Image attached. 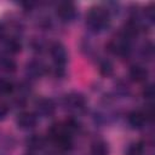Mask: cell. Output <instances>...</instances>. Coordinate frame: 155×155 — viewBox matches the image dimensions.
Masks as SVG:
<instances>
[{
    "label": "cell",
    "instance_id": "6da1fadb",
    "mask_svg": "<svg viewBox=\"0 0 155 155\" xmlns=\"http://www.w3.org/2000/svg\"><path fill=\"white\" fill-rule=\"evenodd\" d=\"M57 13L62 17V18H70L74 15V6L70 2H63L58 6Z\"/></svg>",
    "mask_w": 155,
    "mask_h": 155
},
{
    "label": "cell",
    "instance_id": "7a4b0ae2",
    "mask_svg": "<svg viewBox=\"0 0 155 155\" xmlns=\"http://www.w3.org/2000/svg\"><path fill=\"white\" fill-rule=\"evenodd\" d=\"M34 122H35V119L31 114H22L18 119V124L22 125L23 127L31 126V125H34Z\"/></svg>",
    "mask_w": 155,
    "mask_h": 155
},
{
    "label": "cell",
    "instance_id": "3957f363",
    "mask_svg": "<svg viewBox=\"0 0 155 155\" xmlns=\"http://www.w3.org/2000/svg\"><path fill=\"white\" fill-rule=\"evenodd\" d=\"M144 119H145V117H144L143 114H140V113H133V114H131V116H130V122H131L133 126L139 127V126L143 125Z\"/></svg>",
    "mask_w": 155,
    "mask_h": 155
},
{
    "label": "cell",
    "instance_id": "277c9868",
    "mask_svg": "<svg viewBox=\"0 0 155 155\" xmlns=\"http://www.w3.org/2000/svg\"><path fill=\"white\" fill-rule=\"evenodd\" d=\"M52 53H53V56L56 57V59H58V61H64L65 51L63 50V47H61V46L57 45V46L52 50Z\"/></svg>",
    "mask_w": 155,
    "mask_h": 155
},
{
    "label": "cell",
    "instance_id": "5b68a950",
    "mask_svg": "<svg viewBox=\"0 0 155 155\" xmlns=\"http://www.w3.org/2000/svg\"><path fill=\"white\" fill-rule=\"evenodd\" d=\"M132 75L134 76V79H137V80H142V79L145 76V71H144L142 68L137 67V68H134V69L132 70Z\"/></svg>",
    "mask_w": 155,
    "mask_h": 155
},
{
    "label": "cell",
    "instance_id": "8992f818",
    "mask_svg": "<svg viewBox=\"0 0 155 155\" xmlns=\"http://www.w3.org/2000/svg\"><path fill=\"white\" fill-rule=\"evenodd\" d=\"M93 154L94 155H107V149L103 144H96L93 148Z\"/></svg>",
    "mask_w": 155,
    "mask_h": 155
},
{
    "label": "cell",
    "instance_id": "52a82bcc",
    "mask_svg": "<svg viewBox=\"0 0 155 155\" xmlns=\"http://www.w3.org/2000/svg\"><path fill=\"white\" fill-rule=\"evenodd\" d=\"M127 155H142V149H140V147L136 145V147L131 148V149L128 150Z\"/></svg>",
    "mask_w": 155,
    "mask_h": 155
}]
</instances>
